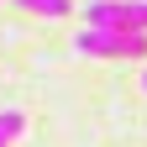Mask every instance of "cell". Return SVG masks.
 <instances>
[{"instance_id": "cell-2", "label": "cell", "mask_w": 147, "mask_h": 147, "mask_svg": "<svg viewBox=\"0 0 147 147\" xmlns=\"http://www.w3.org/2000/svg\"><path fill=\"white\" fill-rule=\"evenodd\" d=\"M84 26H126L147 32V0H84Z\"/></svg>"}, {"instance_id": "cell-5", "label": "cell", "mask_w": 147, "mask_h": 147, "mask_svg": "<svg viewBox=\"0 0 147 147\" xmlns=\"http://www.w3.org/2000/svg\"><path fill=\"white\" fill-rule=\"evenodd\" d=\"M142 89H147V74H142Z\"/></svg>"}, {"instance_id": "cell-3", "label": "cell", "mask_w": 147, "mask_h": 147, "mask_svg": "<svg viewBox=\"0 0 147 147\" xmlns=\"http://www.w3.org/2000/svg\"><path fill=\"white\" fill-rule=\"evenodd\" d=\"M16 5H26V11H37V16H47V21H58V16L74 11V0H16Z\"/></svg>"}, {"instance_id": "cell-1", "label": "cell", "mask_w": 147, "mask_h": 147, "mask_svg": "<svg viewBox=\"0 0 147 147\" xmlns=\"http://www.w3.org/2000/svg\"><path fill=\"white\" fill-rule=\"evenodd\" d=\"M74 47L84 58H142L147 53V32H126V26H84L74 37Z\"/></svg>"}, {"instance_id": "cell-4", "label": "cell", "mask_w": 147, "mask_h": 147, "mask_svg": "<svg viewBox=\"0 0 147 147\" xmlns=\"http://www.w3.org/2000/svg\"><path fill=\"white\" fill-rule=\"evenodd\" d=\"M21 126H26L21 110H0V147H11L16 137H21Z\"/></svg>"}]
</instances>
